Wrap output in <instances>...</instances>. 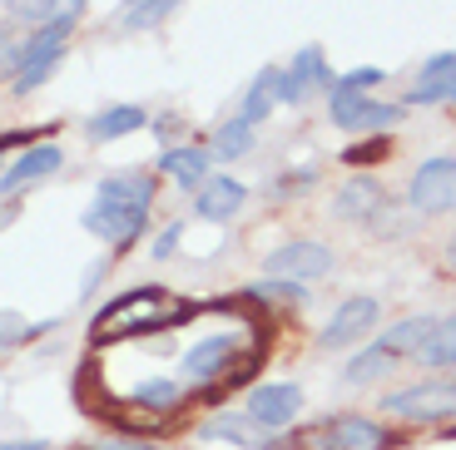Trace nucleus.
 I'll return each instance as SVG.
<instances>
[{
	"mask_svg": "<svg viewBox=\"0 0 456 450\" xmlns=\"http://www.w3.org/2000/svg\"><path fill=\"white\" fill-rule=\"evenodd\" d=\"M90 450H164V446H149V440H94Z\"/></svg>",
	"mask_w": 456,
	"mask_h": 450,
	"instance_id": "33",
	"label": "nucleus"
},
{
	"mask_svg": "<svg viewBox=\"0 0 456 450\" xmlns=\"http://www.w3.org/2000/svg\"><path fill=\"white\" fill-rule=\"evenodd\" d=\"M214 154L218 158L253 154V125H248V119H224V125L214 129Z\"/></svg>",
	"mask_w": 456,
	"mask_h": 450,
	"instance_id": "24",
	"label": "nucleus"
},
{
	"mask_svg": "<svg viewBox=\"0 0 456 450\" xmlns=\"http://www.w3.org/2000/svg\"><path fill=\"white\" fill-rule=\"evenodd\" d=\"M387 158V139H362V144H353V149H342V164H353V169H367V164H382Z\"/></svg>",
	"mask_w": 456,
	"mask_h": 450,
	"instance_id": "30",
	"label": "nucleus"
},
{
	"mask_svg": "<svg viewBox=\"0 0 456 450\" xmlns=\"http://www.w3.org/2000/svg\"><path fill=\"white\" fill-rule=\"evenodd\" d=\"M0 5L20 25H55V20H80L90 0H0Z\"/></svg>",
	"mask_w": 456,
	"mask_h": 450,
	"instance_id": "17",
	"label": "nucleus"
},
{
	"mask_svg": "<svg viewBox=\"0 0 456 450\" xmlns=\"http://www.w3.org/2000/svg\"><path fill=\"white\" fill-rule=\"evenodd\" d=\"M392 366H397V357H392L382 342H372V347L353 351V357L342 361V382L347 386H377L382 376H392Z\"/></svg>",
	"mask_w": 456,
	"mask_h": 450,
	"instance_id": "18",
	"label": "nucleus"
},
{
	"mask_svg": "<svg viewBox=\"0 0 456 450\" xmlns=\"http://www.w3.org/2000/svg\"><path fill=\"white\" fill-rule=\"evenodd\" d=\"M382 69H372V65H362V69H347V75H338V84H332V94H367L372 84H382Z\"/></svg>",
	"mask_w": 456,
	"mask_h": 450,
	"instance_id": "29",
	"label": "nucleus"
},
{
	"mask_svg": "<svg viewBox=\"0 0 456 450\" xmlns=\"http://www.w3.org/2000/svg\"><path fill=\"white\" fill-rule=\"evenodd\" d=\"M377 411L392 421H407V426H446V421H456V376H427V382L382 391Z\"/></svg>",
	"mask_w": 456,
	"mask_h": 450,
	"instance_id": "2",
	"label": "nucleus"
},
{
	"mask_svg": "<svg viewBox=\"0 0 456 450\" xmlns=\"http://www.w3.org/2000/svg\"><path fill=\"white\" fill-rule=\"evenodd\" d=\"M149 203H154V179L139 169L129 173H110L94 189V203L85 208V233L104 237L110 248H129L139 233L149 228Z\"/></svg>",
	"mask_w": 456,
	"mask_h": 450,
	"instance_id": "1",
	"label": "nucleus"
},
{
	"mask_svg": "<svg viewBox=\"0 0 456 450\" xmlns=\"http://www.w3.org/2000/svg\"><path fill=\"white\" fill-rule=\"evenodd\" d=\"M125 5H134V0H125Z\"/></svg>",
	"mask_w": 456,
	"mask_h": 450,
	"instance_id": "38",
	"label": "nucleus"
},
{
	"mask_svg": "<svg viewBox=\"0 0 456 450\" xmlns=\"http://www.w3.org/2000/svg\"><path fill=\"white\" fill-rule=\"evenodd\" d=\"M25 25L20 20H11V15H5V20H0V84H5V79L15 75V69H20V50H25Z\"/></svg>",
	"mask_w": 456,
	"mask_h": 450,
	"instance_id": "27",
	"label": "nucleus"
},
{
	"mask_svg": "<svg viewBox=\"0 0 456 450\" xmlns=\"http://www.w3.org/2000/svg\"><path fill=\"white\" fill-rule=\"evenodd\" d=\"M328 114L347 134H377V129L402 125V104H382L372 94H328Z\"/></svg>",
	"mask_w": 456,
	"mask_h": 450,
	"instance_id": "8",
	"label": "nucleus"
},
{
	"mask_svg": "<svg viewBox=\"0 0 456 450\" xmlns=\"http://www.w3.org/2000/svg\"><path fill=\"white\" fill-rule=\"evenodd\" d=\"M179 233H183V223H169V228H164V233L154 237V258H169L174 243H179Z\"/></svg>",
	"mask_w": 456,
	"mask_h": 450,
	"instance_id": "32",
	"label": "nucleus"
},
{
	"mask_svg": "<svg viewBox=\"0 0 456 450\" xmlns=\"http://www.w3.org/2000/svg\"><path fill=\"white\" fill-rule=\"evenodd\" d=\"M248 416L263 430H283L303 416V386L297 382H263L248 391Z\"/></svg>",
	"mask_w": 456,
	"mask_h": 450,
	"instance_id": "11",
	"label": "nucleus"
},
{
	"mask_svg": "<svg viewBox=\"0 0 456 450\" xmlns=\"http://www.w3.org/2000/svg\"><path fill=\"white\" fill-rule=\"evenodd\" d=\"M442 268H446V272H452V277H456V237H452V243H446V253H442Z\"/></svg>",
	"mask_w": 456,
	"mask_h": 450,
	"instance_id": "36",
	"label": "nucleus"
},
{
	"mask_svg": "<svg viewBox=\"0 0 456 450\" xmlns=\"http://www.w3.org/2000/svg\"><path fill=\"white\" fill-rule=\"evenodd\" d=\"M243 357H248V351H243V337L218 332V337H204V342H194V347L183 351L179 372L189 376V382H218V376H228Z\"/></svg>",
	"mask_w": 456,
	"mask_h": 450,
	"instance_id": "9",
	"label": "nucleus"
},
{
	"mask_svg": "<svg viewBox=\"0 0 456 450\" xmlns=\"http://www.w3.org/2000/svg\"><path fill=\"white\" fill-rule=\"evenodd\" d=\"M174 5H179V0H134V5L119 11V25H125V30H154V25H164V15H169Z\"/></svg>",
	"mask_w": 456,
	"mask_h": 450,
	"instance_id": "28",
	"label": "nucleus"
},
{
	"mask_svg": "<svg viewBox=\"0 0 456 450\" xmlns=\"http://www.w3.org/2000/svg\"><path fill=\"white\" fill-rule=\"evenodd\" d=\"M183 386L169 382V376H149V382H139L134 391H129V401L139 406V411H179L183 406Z\"/></svg>",
	"mask_w": 456,
	"mask_h": 450,
	"instance_id": "23",
	"label": "nucleus"
},
{
	"mask_svg": "<svg viewBox=\"0 0 456 450\" xmlns=\"http://www.w3.org/2000/svg\"><path fill=\"white\" fill-rule=\"evenodd\" d=\"M69 35H75V20H55V25H35L25 35V50H20V69H15V94H30L40 90L50 75H55L60 55H65Z\"/></svg>",
	"mask_w": 456,
	"mask_h": 450,
	"instance_id": "5",
	"label": "nucleus"
},
{
	"mask_svg": "<svg viewBox=\"0 0 456 450\" xmlns=\"http://www.w3.org/2000/svg\"><path fill=\"white\" fill-rule=\"evenodd\" d=\"M382 198H387V189L377 179H367V173H357V179H347L338 189V198H332V213L347 218V223H367V218L382 208Z\"/></svg>",
	"mask_w": 456,
	"mask_h": 450,
	"instance_id": "15",
	"label": "nucleus"
},
{
	"mask_svg": "<svg viewBox=\"0 0 456 450\" xmlns=\"http://www.w3.org/2000/svg\"><path fill=\"white\" fill-rule=\"evenodd\" d=\"M452 104H456V100H452Z\"/></svg>",
	"mask_w": 456,
	"mask_h": 450,
	"instance_id": "39",
	"label": "nucleus"
},
{
	"mask_svg": "<svg viewBox=\"0 0 456 450\" xmlns=\"http://www.w3.org/2000/svg\"><path fill=\"white\" fill-rule=\"evenodd\" d=\"M144 125H149V114L139 109V104H114V109L94 114L90 125H85V134L100 139V144H110V139H125V134H134V129H144Z\"/></svg>",
	"mask_w": 456,
	"mask_h": 450,
	"instance_id": "19",
	"label": "nucleus"
},
{
	"mask_svg": "<svg viewBox=\"0 0 456 450\" xmlns=\"http://www.w3.org/2000/svg\"><path fill=\"white\" fill-rule=\"evenodd\" d=\"M0 450H50L45 440H0Z\"/></svg>",
	"mask_w": 456,
	"mask_h": 450,
	"instance_id": "34",
	"label": "nucleus"
},
{
	"mask_svg": "<svg viewBox=\"0 0 456 450\" xmlns=\"http://www.w3.org/2000/svg\"><path fill=\"white\" fill-rule=\"evenodd\" d=\"M308 450H392L397 436L387 426H377V416L362 411H338V416H322L318 426L303 436Z\"/></svg>",
	"mask_w": 456,
	"mask_h": 450,
	"instance_id": "3",
	"label": "nucleus"
},
{
	"mask_svg": "<svg viewBox=\"0 0 456 450\" xmlns=\"http://www.w3.org/2000/svg\"><path fill=\"white\" fill-rule=\"evenodd\" d=\"M417 366H427L432 376H456V312L452 317H436V326L427 332V342L417 347Z\"/></svg>",
	"mask_w": 456,
	"mask_h": 450,
	"instance_id": "16",
	"label": "nucleus"
},
{
	"mask_svg": "<svg viewBox=\"0 0 456 450\" xmlns=\"http://www.w3.org/2000/svg\"><path fill=\"white\" fill-rule=\"evenodd\" d=\"M65 164V154H60V144H35L25 149L20 158H15L11 169L0 173V198H15V189L20 183H35V179H50V173Z\"/></svg>",
	"mask_w": 456,
	"mask_h": 450,
	"instance_id": "13",
	"label": "nucleus"
},
{
	"mask_svg": "<svg viewBox=\"0 0 456 450\" xmlns=\"http://www.w3.org/2000/svg\"><path fill=\"white\" fill-rule=\"evenodd\" d=\"M332 84H338V75L328 69L322 50H318V45H308V50H297L293 65H288L283 75H278V100H283V104H308L318 90H328V94H332Z\"/></svg>",
	"mask_w": 456,
	"mask_h": 450,
	"instance_id": "10",
	"label": "nucleus"
},
{
	"mask_svg": "<svg viewBox=\"0 0 456 450\" xmlns=\"http://www.w3.org/2000/svg\"><path fill=\"white\" fill-rule=\"evenodd\" d=\"M407 208L417 218H446L456 213V154L422 158L407 179Z\"/></svg>",
	"mask_w": 456,
	"mask_h": 450,
	"instance_id": "4",
	"label": "nucleus"
},
{
	"mask_svg": "<svg viewBox=\"0 0 456 450\" xmlns=\"http://www.w3.org/2000/svg\"><path fill=\"white\" fill-rule=\"evenodd\" d=\"M367 228H372V237H407V228H411V208L407 203H392V198H382V208H377L372 218H367Z\"/></svg>",
	"mask_w": 456,
	"mask_h": 450,
	"instance_id": "26",
	"label": "nucleus"
},
{
	"mask_svg": "<svg viewBox=\"0 0 456 450\" xmlns=\"http://www.w3.org/2000/svg\"><path fill=\"white\" fill-rule=\"evenodd\" d=\"M104 272H110V262H104V258H100V262H94V268H90V277H85V293H90V287H94V282H100V277H104Z\"/></svg>",
	"mask_w": 456,
	"mask_h": 450,
	"instance_id": "35",
	"label": "nucleus"
},
{
	"mask_svg": "<svg viewBox=\"0 0 456 450\" xmlns=\"http://www.w3.org/2000/svg\"><path fill=\"white\" fill-rule=\"evenodd\" d=\"M432 326H436V317H432V312H417V317H407V322L387 326V332H382L377 342H382V347H387L392 357L402 361V357H417V347L427 342V332H432Z\"/></svg>",
	"mask_w": 456,
	"mask_h": 450,
	"instance_id": "22",
	"label": "nucleus"
},
{
	"mask_svg": "<svg viewBox=\"0 0 456 450\" xmlns=\"http://www.w3.org/2000/svg\"><path fill=\"white\" fill-rule=\"evenodd\" d=\"M199 436L204 440H228V446H243V450H273V440L263 436V426L243 411V416H233V411H218V416H208L204 426H199Z\"/></svg>",
	"mask_w": 456,
	"mask_h": 450,
	"instance_id": "14",
	"label": "nucleus"
},
{
	"mask_svg": "<svg viewBox=\"0 0 456 450\" xmlns=\"http://www.w3.org/2000/svg\"><path fill=\"white\" fill-rule=\"evenodd\" d=\"M0 347H11V342H5V337H0Z\"/></svg>",
	"mask_w": 456,
	"mask_h": 450,
	"instance_id": "37",
	"label": "nucleus"
},
{
	"mask_svg": "<svg viewBox=\"0 0 456 450\" xmlns=\"http://www.w3.org/2000/svg\"><path fill=\"white\" fill-rule=\"evenodd\" d=\"M278 75H283L278 65L258 69V79H253L248 90H243V109H239V119H248V125H263V119L273 114V104H278Z\"/></svg>",
	"mask_w": 456,
	"mask_h": 450,
	"instance_id": "21",
	"label": "nucleus"
},
{
	"mask_svg": "<svg viewBox=\"0 0 456 450\" xmlns=\"http://www.w3.org/2000/svg\"><path fill=\"white\" fill-rule=\"evenodd\" d=\"M332 268H338V253L328 243H318V237H293V243H283V248H273L263 258L268 277H288V282H303V287L328 277Z\"/></svg>",
	"mask_w": 456,
	"mask_h": 450,
	"instance_id": "6",
	"label": "nucleus"
},
{
	"mask_svg": "<svg viewBox=\"0 0 456 450\" xmlns=\"http://www.w3.org/2000/svg\"><path fill=\"white\" fill-rule=\"evenodd\" d=\"M243 203H248V189H243L239 179H204L199 183V193H194V213L199 218H208V223H228V218L239 213Z\"/></svg>",
	"mask_w": 456,
	"mask_h": 450,
	"instance_id": "12",
	"label": "nucleus"
},
{
	"mask_svg": "<svg viewBox=\"0 0 456 450\" xmlns=\"http://www.w3.org/2000/svg\"><path fill=\"white\" fill-rule=\"evenodd\" d=\"M208 164H214L208 149H164L159 154V169L169 173V179H179L183 189H199V183L208 179Z\"/></svg>",
	"mask_w": 456,
	"mask_h": 450,
	"instance_id": "20",
	"label": "nucleus"
},
{
	"mask_svg": "<svg viewBox=\"0 0 456 450\" xmlns=\"http://www.w3.org/2000/svg\"><path fill=\"white\" fill-rule=\"evenodd\" d=\"M377 322H382V302L367 293L347 297V302L338 307V312L322 322L318 332V351H342V347H353V342H362L367 332H377Z\"/></svg>",
	"mask_w": 456,
	"mask_h": 450,
	"instance_id": "7",
	"label": "nucleus"
},
{
	"mask_svg": "<svg viewBox=\"0 0 456 450\" xmlns=\"http://www.w3.org/2000/svg\"><path fill=\"white\" fill-rule=\"evenodd\" d=\"M308 183H318V169L288 173V179H278V189H283V193H278V198H288V193H293V189H308Z\"/></svg>",
	"mask_w": 456,
	"mask_h": 450,
	"instance_id": "31",
	"label": "nucleus"
},
{
	"mask_svg": "<svg viewBox=\"0 0 456 450\" xmlns=\"http://www.w3.org/2000/svg\"><path fill=\"white\" fill-rule=\"evenodd\" d=\"M253 302H293V307H308V287L303 282H288V277H258L248 287Z\"/></svg>",
	"mask_w": 456,
	"mask_h": 450,
	"instance_id": "25",
	"label": "nucleus"
}]
</instances>
